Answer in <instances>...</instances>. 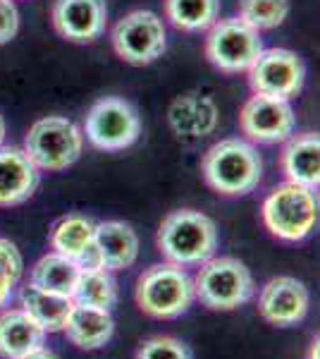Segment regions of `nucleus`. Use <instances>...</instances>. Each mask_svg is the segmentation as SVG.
Segmentation results:
<instances>
[{
  "instance_id": "obj_25",
  "label": "nucleus",
  "mask_w": 320,
  "mask_h": 359,
  "mask_svg": "<svg viewBox=\"0 0 320 359\" xmlns=\"http://www.w3.org/2000/svg\"><path fill=\"white\" fill-rule=\"evenodd\" d=\"M239 20L256 32L280 27L289 15V0H239Z\"/></svg>"
},
{
  "instance_id": "obj_6",
  "label": "nucleus",
  "mask_w": 320,
  "mask_h": 359,
  "mask_svg": "<svg viewBox=\"0 0 320 359\" xmlns=\"http://www.w3.org/2000/svg\"><path fill=\"white\" fill-rule=\"evenodd\" d=\"M81 149H84V135L72 120L50 115V118L36 120L29 127L25 139V154L29 156L39 170H65L77 163Z\"/></svg>"
},
{
  "instance_id": "obj_4",
  "label": "nucleus",
  "mask_w": 320,
  "mask_h": 359,
  "mask_svg": "<svg viewBox=\"0 0 320 359\" xmlns=\"http://www.w3.org/2000/svg\"><path fill=\"white\" fill-rule=\"evenodd\" d=\"M260 216L272 237L284 242H301L316 228L318 199L313 189L284 182L267 194Z\"/></svg>"
},
{
  "instance_id": "obj_22",
  "label": "nucleus",
  "mask_w": 320,
  "mask_h": 359,
  "mask_svg": "<svg viewBox=\"0 0 320 359\" xmlns=\"http://www.w3.org/2000/svg\"><path fill=\"white\" fill-rule=\"evenodd\" d=\"M79 273H81V269L77 264L69 262V259H65V257H60V254L50 252L34 264L32 280L29 283L41 287V290L72 297L74 285H77V280H79Z\"/></svg>"
},
{
  "instance_id": "obj_29",
  "label": "nucleus",
  "mask_w": 320,
  "mask_h": 359,
  "mask_svg": "<svg viewBox=\"0 0 320 359\" xmlns=\"http://www.w3.org/2000/svg\"><path fill=\"white\" fill-rule=\"evenodd\" d=\"M17 280H13L10 276L0 273V306H5L13 299V290H15Z\"/></svg>"
},
{
  "instance_id": "obj_18",
  "label": "nucleus",
  "mask_w": 320,
  "mask_h": 359,
  "mask_svg": "<svg viewBox=\"0 0 320 359\" xmlns=\"http://www.w3.org/2000/svg\"><path fill=\"white\" fill-rule=\"evenodd\" d=\"M282 170L287 182L318 189L320 182V139L316 132H304L287 142L282 151Z\"/></svg>"
},
{
  "instance_id": "obj_20",
  "label": "nucleus",
  "mask_w": 320,
  "mask_h": 359,
  "mask_svg": "<svg viewBox=\"0 0 320 359\" xmlns=\"http://www.w3.org/2000/svg\"><path fill=\"white\" fill-rule=\"evenodd\" d=\"M62 331L69 343L77 345L79 350H98V347L108 345L115 335V321L110 311L74 304Z\"/></svg>"
},
{
  "instance_id": "obj_30",
  "label": "nucleus",
  "mask_w": 320,
  "mask_h": 359,
  "mask_svg": "<svg viewBox=\"0 0 320 359\" xmlns=\"http://www.w3.org/2000/svg\"><path fill=\"white\" fill-rule=\"evenodd\" d=\"M20 359H60V357H57V355H55V352L46 350V347H39V350L29 352V355H25V357H20Z\"/></svg>"
},
{
  "instance_id": "obj_16",
  "label": "nucleus",
  "mask_w": 320,
  "mask_h": 359,
  "mask_svg": "<svg viewBox=\"0 0 320 359\" xmlns=\"http://www.w3.org/2000/svg\"><path fill=\"white\" fill-rule=\"evenodd\" d=\"M167 123L174 135L199 139L211 135L218 127V108H215L213 98L203 94H184L172 101L170 111H167Z\"/></svg>"
},
{
  "instance_id": "obj_8",
  "label": "nucleus",
  "mask_w": 320,
  "mask_h": 359,
  "mask_svg": "<svg viewBox=\"0 0 320 359\" xmlns=\"http://www.w3.org/2000/svg\"><path fill=\"white\" fill-rule=\"evenodd\" d=\"M84 132L101 151H122L141 135V118L130 101L120 96H106L86 113Z\"/></svg>"
},
{
  "instance_id": "obj_5",
  "label": "nucleus",
  "mask_w": 320,
  "mask_h": 359,
  "mask_svg": "<svg viewBox=\"0 0 320 359\" xmlns=\"http://www.w3.org/2000/svg\"><path fill=\"white\" fill-rule=\"evenodd\" d=\"M253 276L235 257H218L201 264L194 278L196 299L213 311H232L253 297Z\"/></svg>"
},
{
  "instance_id": "obj_15",
  "label": "nucleus",
  "mask_w": 320,
  "mask_h": 359,
  "mask_svg": "<svg viewBox=\"0 0 320 359\" xmlns=\"http://www.w3.org/2000/svg\"><path fill=\"white\" fill-rule=\"evenodd\" d=\"M39 168L29 161L25 149L0 147V206H20L36 192Z\"/></svg>"
},
{
  "instance_id": "obj_10",
  "label": "nucleus",
  "mask_w": 320,
  "mask_h": 359,
  "mask_svg": "<svg viewBox=\"0 0 320 359\" xmlns=\"http://www.w3.org/2000/svg\"><path fill=\"white\" fill-rule=\"evenodd\" d=\"M113 48L125 62L148 65L165 50V27L151 10H134L113 29Z\"/></svg>"
},
{
  "instance_id": "obj_12",
  "label": "nucleus",
  "mask_w": 320,
  "mask_h": 359,
  "mask_svg": "<svg viewBox=\"0 0 320 359\" xmlns=\"http://www.w3.org/2000/svg\"><path fill=\"white\" fill-rule=\"evenodd\" d=\"M311 294L301 280L292 276H277L267 280L258 294V311L272 326H296L308 314Z\"/></svg>"
},
{
  "instance_id": "obj_11",
  "label": "nucleus",
  "mask_w": 320,
  "mask_h": 359,
  "mask_svg": "<svg viewBox=\"0 0 320 359\" xmlns=\"http://www.w3.org/2000/svg\"><path fill=\"white\" fill-rule=\"evenodd\" d=\"M294 111L289 101L253 94L239 113V127L256 144H277L292 137Z\"/></svg>"
},
{
  "instance_id": "obj_3",
  "label": "nucleus",
  "mask_w": 320,
  "mask_h": 359,
  "mask_svg": "<svg viewBox=\"0 0 320 359\" xmlns=\"http://www.w3.org/2000/svg\"><path fill=\"white\" fill-rule=\"evenodd\" d=\"M139 309L151 318H179L194 304V278L184 266L177 264H153L139 276L134 290Z\"/></svg>"
},
{
  "instance_id": "obj_17",
  "label": "nucleus",
  "mask_w": 320,
  "mask_h": 359,
  "mask_svg": "<svg viewBox=\"0 0 320 359\" xmlns=\"http://www.w3.org/2000/svg\"><path fill=\"white\" fill-rule=\"evenodd\" d=\"M96 247L103 269L115 273L134 266L139 257V237L130 223L106 221L96 225Z\"/></svg>"
},
{
  "instance_id": "obj_9",
  "label": "nucleus",
  "mask_w": 320,
  "mask_h": 359,
  "mask_svg": "<svg viewBox=\"0 0 320 359\" xmlns=\"http://www.w3.org/2000/svg\"><path fill=\"white\" fill-rule=\"evenodd\" d=\"M253 94L289 101L304 89L306 67L304 60L287 48L260 50L256 62L246 69Z\"/></svg>"
},
{
  "instance_id": "obj_21",
  "label": "nucleus",
  "mask_w": 320,
  "mask_h": 359,
  "mask_svg": "<svg viewBox=\"0 0 320 359\" xmlns=\"http://www.w3.org/2000/svg\"><path fill=\"white\" fill-rule=\"evenodd\" d=\"M20 302H22V309H25L46 333H60L62 328H65L67 316L74 306L72 297H67V294L41 290V287L32 285V283H29L27 287H22Z\"/></svg>"
},
{
  "instance_id": "obj_26",
  "label": "nucleus",
  "mask_w": 320,
  "mask_h": 359,
  "mask_svg": "<svg viewBox=\"0 0 320 359\" xmlns=\"http://www.w3.org/2000/svg\"><path fill=\"white\" fill-rule=\"evenodd\" d=\"M137 359H194L191 350L179 338L172 335H155L141 343Z\"/></svg>"
},
{
  "instance_id": "obj_27",
  "label": "nucleus",
  "mask_w": 320,
  "mask_h": 359,
  "mask_svg": "<svg viewBox=\"0 0 320 359\" xmlns=\"http://www.w3.org/2000/svg\"><path fill=\"white\" fill-rule=\"evenodd\" d=\"M22 271H25V262H22V254L13 242L0 237V273L10 276L13 280L20 283Z\"/></svg>"
},
{
  "instance_id": "obj_24",
  "label": "nucleus",
  "mask_w": 320,
  "mask_h": 359,
  "mask_svg": "<svg viewBox=\"0 0 320 359\" xmlns=\"http://www.w3.org/2000/svg\"><path fill=\"white\" fill-rule=\"evenodd\" d=\"M220 0H165V17L182 32H201L218 22Z\"/></svg>"
},
{
  "instance_id": "obj_7",
  "label": "nucleus",
  "mask_w": 320,
  "mask_h": 359,
  "mask_svg": "<svg viewBox=\"0 0 320 359\" xmlns=\"http://www.w3.org/2000/svg\"><path fill=\"white\" fill-rule=\"evenodd\" d=\"M263 50L260 34L239 17L215 22L206 39V57L220 72H246Z\"/></svg>"
},
{
  "instance_id": "obj_19",
  "label": "nucleus",
  "mask_w": 320,
  "mask_h": 359,
  "mask_svg": "<svg viewBox=\"0 0 320 359\" xmlns=\"http://www.w3.org/2000/svg\"><path fill=\"white\" fill-rule=\"evenodd\" d=\"M46 345V331L25 309L0 314V357L20 359Z\"/></svg>"
},
{
  "instance_id": "obj_28",
  "label": "nucleus",
  "mask_w": 320,
  "mask_h": 359,
  "mask_svg": "<svg viewBox=\"0 0 320 359\" xmlns=\"http://www.w3.org/2000/svg\"><path fill=\"white\" fill-rule=\"evenodd\" d=\"M20 29V13H17L13 0H0V46L15 39Z\"/></svg>"
},
{
  "instance_id": "obj_23",
  "label": "nucleus",
  "mask_w": 320,
  "mask_h": 359,
  "mask_svg": "<svg viewBox=\"0 0 320 359\" xmlns=\"http://www.w3.org/2000/svg\"><path fill=\"white\" fill-rule=\"evenodd\" d=\"M72 302L81 306H94V309L110 311L118 304V280L106 269H86L79 273L74 285Z\"/></svg>"
},
{
  "instance_id": "obj_13",
  "label": "nucleus",
  "mask_w": 320,
  "mask_h": 359,
  "mask_svg": "<svg viewBox=\"0 0 320 359\" xmlns=\"http://www.w3.org/2000/svg\"><path fill=\"white\" fill-rule=\"evenodd\" d=\"M55 32L72 43H94L108 22L106 0H55L50 10Z\"/></svg>"
},
{
  "instance_id": "obj_2",
  "label": "nucleus",
  "mask_w": 320,
  "mask_h": 359,
  "mask_svg": "<svg viewBox=\"0 0 320 359\" xmlns=\"http://www.w3.org/2000/svg\"><path fill=\"white\" fill-rule=\"evenodd\" d=\"M155 245L170 264L201 266L218 249V228L206 213L177 208L162 218Z\"/></svg>"
},
{
  "instance_id": "obj_14",
  "label": "nucleus",
  "mask_w": 320,
  "mask_h": 359,
  "mask_svg": "<svg viewBox=\"0 0 320 359\" xmlns=\"http://www.w3.org/2000/svg\"><path fill=\"white\" fill-rule=\"evenodd\" d=\"M50 247L55 254L77 264L81 271L103 269L96 247V223L81 213H72L55 223L50 233Z\"/></svg>"
},
{
  "instance_id": "obj_32",
  "label": "nucleus",
  "mask_w": 320,
  "mask_h": 359,
  "mask_svg": "<svg viewBox=\"0 0 320 359\" xmlns=\"http://www.w3.org/2000/svg\"><path fill=\"white\" fill-rule=\"evenodd\" d=\"M3 142H5V120L0 115V147H3Z\"/></svg>"
},
{
  "instance_id": "obj_31",
  "label": "nucleus",
  "mask_w": 320,
  "mask_h": 359,
  "mask_svg": "<svg viewBox=\"0 0 320 359\" xmlns=\"http://www.w3.org/2000/svg\"><path fill=\"white\" fill-rule=\"evenodd\" d=\"M308 359H318V338L311 343V352H308Z\"/></svg>"
},
{
  "instance_id": "obj_1",
  "label": "nucleus",
  "mask_w": 320,
  "mask_h": 359,
  "mask_svg": "<svg viewBox=\"0 0 320 359\" xmlns=\"http://www.w3.org/2000/svg\"><path fill=\"white\" fill-rule=\"evenodd\" d=\"M203 180L223 196L251 194L263 177V161L253 144L244 139H223L203 156Z\"/></svg>"
}]
</instances>
